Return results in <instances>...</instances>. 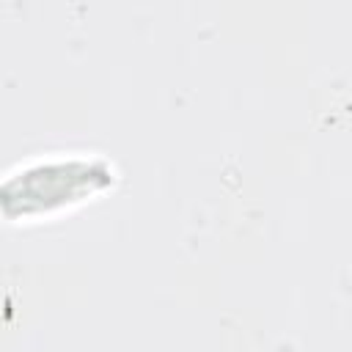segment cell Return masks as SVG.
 I'll list each match as a JSON object with an SVG mask.
<instances>
[{"label": "cell", "mask_w": 352, "mask_h": 352, "mask_svg": "<svg viewBox=\"0 0 352 352\" xmlns=\"http://www.w3.org/2000/svg\"><path fill=\"white\" fill-rule=\"evenodd\" d=\"M116 182L113 162L96 154H66L25 162L8 173L0 198L6 217H30L82 201Z\"/></svg>", "instance_id": "1"}]
</instances>
